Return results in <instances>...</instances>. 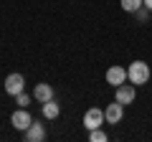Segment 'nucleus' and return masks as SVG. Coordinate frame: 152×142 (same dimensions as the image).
<instances>
[{"mask_svg":"<svg viewBox=\"0 0 152 142\" xmlns=\"http://www.w3.org/2000/svg\"><path fill=\"white\" fill-rule=\"evenodd\" d=\"M89 140L91 142H107L109 137H107V132H104L102 127H96V130H89Z\"/></svg>","mask_w":152,"mask_h":142,"instance_id":"obj_12","label":"nucleus"},{"mask_svg":"<svg viewBox=\"0 0 152 142\" xmlns=\"http://www.w3.org/2000/svg\"><path fill=\"white\" fill-rule=\"evenodd\" d=\"M119 5H122V10L134 13V10H140V8L145 5V0H119Z\"/></svg>","mask_w":152,"mask_h":142,"instance_id":"obj_11","label":"nucleus"},{"mask_svg":"<svg viewBox=\"0 0 152 142\" xmlns=\"http://www.w3.org/2000/svg\"><path fill=\"white\" fill-rule=\"evenodd\" d=\"M145 5H147V8H150V10H152V0H145Z\"/></svg>","mask_w":152,"mask_h":142,"instance_id":"obj_15","label":"nucleus"},{"mask_svg":"<svg viewBox=\"0 0 152 142\" xmlns=\"http://www.w3.org/2000/svg\"><path fill=\"white\" fill-rule=\"evenodd\" d=\"M150 8H147V5H142L140 8V10H134V18H137V20H140V23H147V20H150Z\"/></svg>","mask_w":152,"mask_h":142,"instance_id":"obj_13","label":"nucleus"},{"mask_svg":"<svg viewBox=\"0 0 152 142\" xmlns=\"http://www.w3.org/2000/svg\"><path fill=\"white\" fill-rule=\"evenodd\" d=\"M33 97H36L38 102H48V99H53V86H51V84H36Z\"/></svg>","mask_w":152,"mask_h":142,"instance_id":"obj_9","label":"nucleus"},{"mask_svg":"<svg viewBox=\"0 0 152 142\" xmlns=\"http://www.w3.org/2000/svg\"><path fill=\"white\" fill-rule=\"evenodd\" d=\"M122 109H124V104H122V102H112L107 109H104V117H107L109 124H119V122H122Z\"/></svg>","mask_w":152,"mask_h":142,"instance_id":"obj_8","label":"nucleus"},{"mask_svg":"<svg viewBox=\"0 0 152 142\" xmlns=\"http://www.w3.org/2000/svg\"><path fill=\"white\" fill-rule=\"evenodd\" d=\"M104 122H107V117H104V109H99V107H91V109H86V114H84V127H86V130H96Z\"/></svg>","mask_w":152,"mask_h":142,"instance_id":"obj_3","label":"nucleus"},{"mask_svg":"<svg viewBox=\"0 0 152 142\" xmlns=\"http://www.w3.org/2000/svg\"><path fill=\"white\" fill-rule=\"evenodd\" d=\"M23 140H26V142H43V140H46V127H43V122H36V119H33L31 127L23 132Z\"/></svg>","mask_w":152,"mask_h":142,"instance_id":"obj_5","label":"nucleus"},{"mask_svg":"<svg viewBox=\"0 0 152 142\" xmlns=\"http://www.w3.org/2000/svg\"><path fill=\"white\" fill-rule=\"evenodd\" d=\"M61 114V107L53 102V99H48V102H43V117L46 119H56V117Z\"/></svg>","mask_w":152,"mask_h":142,"instance_id":"obj_10","label":"nucleus"},{"mask_svg":"<svg viewBox=\"0 0 152 142\" xmlns=\"http://www.w3.org/2000/svg\"><path fill=\"white\" fill-rule=\"evenodd\" d=\"M152 76V71L150 66L145 64V61H132L129 66H127V79H129L134 86H140V84H147Z\"/></svg>","mask_w":152,"mask_h":142,"instance_id":"obj_1","label":"nucleus"},{"mask_svg":"<svg viewBox=\"0 0 152 142\" xmlns=\"http://www.w3.org/2000/svg\"><path fill=\"white\" fill-rule=\"evenodd\" d=\"M15 104H18V107H28V104H31V97H28L26 91L15 94Z\"/></svg>","mask_w":152,"mask_h":142,"instance_id":"obj_14","label":"nucleus"},{"mask_svg":"<svg viewBox=\"0 0 152 142\" xmlns=\"http://www.w3.org/2000/svg\"><path fill=\"white\" fill-rule=\"evenodd\" d=\"M10 122H13V127L15 130H20V132H26L28 127H31V122H33V117L26 112V107H20L18 112H13V117H10Z\"/></svg>","mask_w":152,"mask_h":142,"instance_id":"obj_7","label":"nucleus"},{"mask_svg":"<svg viewBox=\"0 0 152 142\" xmlns=\"http://www.w3.org/2000/svg\"><path fill=\"white\" fill-rule=\"evenodd\" d=\"M114 99H117V102H122V104H132L137 99V89H134V84H119V86H117V91H114Z\"/></svg>","mask_w":152,"mask_h":142,"instance_id":"obj_4","label":"nucleus"},{"mask_svg":"<svg viewBox=\"0 0 152 142\" xmlns=\"http://www.w3.org/2000/svg\"><path fill=\"white\" fill-rule=\"evenodd\" d=\"M26 89V76L23 74H8L5 76V94L8 97H15Z\"/></svg>","mask_w":152,"mask_h":142,"instance_id":"obj_2","label":"nucleus"},{"mask_svg":"<svg viewBox=\"0 0 152 142\" xmlns=\"http://www.w3.org/2000/svg\"><path fill=\"white\" fill-rule=\"evenodd\" d=\"M127 81V69L124 66H109L107 69V84L109 86H119V84H124Z\"/></svg>","mask_w":152,"mask_h":142,"instance_id":"obj_6","label":"nucleus"}]
</instances>
